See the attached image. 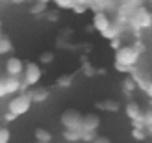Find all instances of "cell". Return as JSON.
<instances>
[{"label": "cell", "mask_w": 152, "mask_h": 143, "mask_svg": "<svg viewBox=\"0 0 152 143\" xmlns=\"http://www.w3.org/2000/svg\"><path fill=\"white\" fill-rule=\"evenodd\" d=\"M152 26V13L147 10L145 6H139L135 13L132 15L130 22H128V28L135 32V37H139V32L141 30H147Z\"/></svg>", "instance_id": "cell-1"}, {"label": "cell", "mask_w": 152, "mask_h": 143, "mask_svg": "<svg viewBox=\"0 0 152 143\" xmlns=\"http://www.w3.org/2000/svg\"><path fill=\"white\" fill-rule=\"evenodd\" d=\"M72 80H74L72 74H61V76L56 78V84H58L59 87H69V86L72 84Z\"/></svg>", "instance_id": "cell-20"}, {"label": "cell", "mask_w": 152, "mask_h": 143, "mask_svg": "<svg viewBox=\"0 0 152 143\" xmlns=\"http://www.w3.org/2000/svg\"><path fill=\"white\" fill-rule=\"evenodd\" d=\"M6 71H7V74L10 76H20L22 73H24V62H22L20 58H15V56H11L10 59L6 62Z\"/></svg>", "instance_id": "cell-9"}, {"label": "cell", "mask_w": 152, "mask_h": 143, "mask_svg": "<svg viewBox=\"0 0 152 143\" xmlns=\"http://www.w3.org/2000/svg\"><path fill=\"white\" fill-rule=\"evenodd\" d=\"M43 2H45V4H48V2H54V0H43Z\"/></svg>", "instance_id": "cell-44"}, {"label": "cell", "mask_w": 152, "mask_h": 143, "mask_svg": "<svg viewBox=\"0 0 152 143\" xmlns=\"http://www.w3.org/2000/svg\"><path fill=\"white\" fill-rule=\"evenodd\" d=\"M30 13H32V15H41V13H47V4H45V2H39V0H37L35 4L30 6Z\"/></svg>", "instance_id": "cell-21"}, {"label": "cell", "mask_w": 152, "mask_h": 143, "mask_svg": "<svg viewBox=\"0 0 152 143\" xmlns=\"http://www.w3.org/2000/svg\"><path fill=\"white\" fill-rule=\"evenodd\" d=\"M35 141L39 143H50L52 141V134L45 128H35Z\"/></svg>", "instance_id": "cell-17"}, {"label": "cell", "mask_w": 152, "mask_h": 143, "mask_svg": "<svg viewBox=\"0 0 152 143\" xmlns=\"http://www.w3.org/2000/svg\"><path fill=\"white\" fill-rule=\"evenodd\" d=\"M63 139L69 143L82 141V130H63Z\"/></svg>", "instance_id": "cell-16"}, {"label": "cell", "mask_w": 152, "mask_h": 143, "mask_svg": "<svg viewBox=\"0 0 152 143\" xmlns=\"http://www.w3.org/2000/svg\"><path fill=\"white\" fill-rule=\"evenodd\" d=\"M95 139H96V132H82V141L93 143Z\"/></svg>", "instance_id": "cell-28"}, {"label": "cell", "mask_w": 152, "mask_h": 143, "mask_svg": "<svg viewBox=\"0 0 152 143\" xmlns=\"http://www.w3.org/2000/svg\"><path fill=\"white\" fill-rule=\"evenodd\" d=\"M111 19H110V15L106 13V11H98V13H95L93 15V28L96 30V32H106L110 26H111Z\"/></svg>", "instance_id": "cell-7"}, {"label": "cell", "mask_w": 152, "mask_h": 143, "mask_svg": "<svg viewBox=\"0 0 152 143\" xmlns=\"http://www.w3.org/2000/svg\"><path fill=\"white\" fill-rule=\"evenodd\" d=\"M0 84L4 86L6 89V93L7 95H15V93H20V91H24V87H22V80L17 78V76H4V78H0Z\"/></svg>", "instance_id": "cell-6"}, {"label": "cell", "mask_w": 152, "mask_h": 143, "mask_svg": "<svg viewBox=\"0 0 152 143\" xmlns=\"http://www.w3.org/2000/svg\"><path fill=\"white\" fill-rule=\"evenodd\" d=\"M147 95L150 97V100H152V80H150V84H148V89H147Z\"/></svg>", "instance_id": "cell-38"}, {"label": "cell", "mask_w": 152, "mask_h": 143, "mask_svg": "<svg viewBox=\"0 0 152 143\" xmlns=\"http://www.w3.org/2000/svg\"><path fill=\"white\" fill-rule=\"evenodd\" d=\"M82 119L83 115L78 110L69 108L61 114V125L65 126V130H82Z\"/></svg>", "instance_id": "cell-5"}, {"label": "cell", "mask_w": 152, "mask_h": 143, "mask_svg": "<svg viewBox=\"0 0 152 143\" xmlns=\"http://www.w3.org/2000/svg\"><path fill=\"white\" fill-rule=\"evenodd\" d=\"M10 138H11L10 130H7L6 126H0V143H7V141H10Z\"/></svg>", "instance_id": "cell-26"}, {"label": "cell", "mask_w": 152, "mask_h": 143, "mask_svg": "<svg viewBox=\"0 0 152 143\" xmlns=\"http://www.w3.org/2000/svg\"><path fill=\"white\" fill-rule=\"evenodd\" d=\"M148 132H150V136H152V128H148Z\"/></svg>", "instance_id": "cell-45"}, {"label": "cell", "mask_w": 152, "mask_h": 143, "mask_svg": "<svg viewBox=\"0 0 152 143\" xmlns=\"http://www.w3.org/2000/svg\"><path fill=\"white\" fill-rule=\"evenodd\" d=\"M82 73L86 74V76H93V74H96V69L91 63H83L82 65Z\"/></svg>", "instance_id": "cell-24"}, {"label": "cell", "mask_w": 152, "mask_h": 143, "mask_svg": "<svg viewBox=\"0 0 152 143\" xmlns=\"http://www.w3.org/2000/svg\"><path fill=\"white\" fill-rule=\"evenodd\" d=\"M96 108L102 110V111H110V114H115L119 111V102L117 100H111V99H106V100H98L96 102Z\"/></svg>", "instance_id": "cell-13"}, {"label": "cell", "mask_w": 152, "mask_h": 143, "mask_svg": "<svg viewBox=\"0 0 152 143\" xmlns=\"http://www.w3.org/2000/svg\"><path fill=\"white\" fill-rule=\"evenodd\" d=\"M30 106H32V97H30V93L20 91L10 100V104H7V111H11L13 115L19 117V115H24L30 110Z\"/></svg>", "instance_id": "cell-3"}, {"label": "cell", "mask_w": 152, "mask_h": 143, "mask_svg": "<svg viewBox=\"0 0 152 143\" xmlns=\"http://www.w3.org/2000/svg\"><path fill=\"white\" fill-rule=\"evenodd\" d=\"M134 47H135V48H137V50L141 52V54H143V52H145V50H147V47H145V45H143V43H141L139 39H137V41H135V43H134Z\"/></svg>", "instance_id": "cell-32"}, {"label": "cell", "mask_w": 152, "mask_h": 143, "mask_svg": "<svg viewBox=\"0 0 152 143\" xmlns=\"http://www.w3.org/2000/svg\"><path fill=\"white\" fill-rule=\"evenodd\" d=\"M123 32L124 30L121 28L119 24H115V22H111V26L106 30V32H102V37L104 39H110V41H113V39H119L121 35H123Z\"/></svg>", "instance_id": "cell-14"}, {"label": "cell", "mask_w": 152, "mask_h": 143, "mask_svg": "<svg viewBox=\"0 0 152 143\" xmlns=\"http://www.w3.org/2000/svg\"><path fill=\"white\" fill-rule=\"evenodd\" d=\"M76 4H82V6H87V7H89L91 0H76Z\"/></svg>", "instance_id": "cell-37"}, {"label": "cell", "mask_w": 152, "mask_h": 143, "mask_svg": "<svg viewBox=\"0 0 152 143\" xmlns=\"http://www.w3.org/2000/svg\"><path fill=\"white\" fill-rule=\"evenodd\" d=\"M93 143H111V141H110V138H106V136H96V139Z\"/></svg>", "instance_id": "cell-34"}, {"label": "cell", "mask_w": 152, "mask_h": 143, "mask_svg": "<svg viewBox=\"0 0 152 143\" xmlns=\"http://www.w3.org/2000/svg\"><path fill=\"white\" fill-rule=\"evenodd\" d=\"M48 95H50V91H48L47 87H35V89L30 91L32 102H45V100L48 99Z\"/></svg>", "instance_id": "cell-15"}, {"label": "cell", "mask_w": 152, "mask_h": 143, "mask_svg": "<svg viewBox=\"0 0 152 143\" xmlns=\"http://www.w3.org/2000/svg\"><path fill=\"white\" fill-rule=\"evenodd\" d=\"M35 143H39V141H35Z\"/></svg>", "instance_id": "cell-48"}, {"label": "cell", "mask_w": 152, "mask_h": 143, "mask_svg": "<svg viewBox=\"0 0 152 143\" xmlns=\"http://www.w3.org/2000/svg\"><path fill=\"white\" fill-rule=\"evenodd\" d=\"M54 4L59 7V10H72L76 0H54Z\"/></svg>", "instance_id": "cell-23"}, {"label": "cell", "mask_w": 152, "mask_h": 143, "mask_svg": "<svg viewBox=\"0 0 152 143\" xmlns=\"http://www.w3.org/2000/svg\"><path fill=\"white\" fill-rule=\"evenodd\" d=\"M132 78H134V82H135V86L147 93L148 84H150V78L147 76V74H145V73H141V71H137V67H135V69L132 71Z\"/></svg>", "instance_id": "cell-11"}, {"label": "cell", "mask_w": 152, "mask_h": 143, "mask_svg": "<svg viewBox=\"0 0 152 143\" xmlns=\"http://www.w3.org/2000/svg\"><path fill=\"white\" fill-rule=\"evenodd\" d=\"M132 138H134V139H137V141H143V139H147V132H145V130L132 128Z\"/></svg>", "instance_id": "cell-25"}, {"label": "cell", "mask_w": 152, "mask_h": 143, "mask_svg": "<svg viewBox=\"0 0 152 143\" xmlns=\"http://www.w3.org/2000/svg\"><path fill=\"white\" fill-rule=\"evenodd\" d=\"M24 78H22V87H30V86H37L39 80L43 76V69L39 67V63L35 62H26L24 63Z\"/></svg>", "instance_id": "cell-4"}, {"label": "cell", "mask_w": 152, "mask_h": 143, "mask_svg": "<svg viewBox=\"0 0 152 143\" xmlns=\"http://www.w3.org/2000/svg\"><path fill=\"white\" fill-rule=\"evenodd\" d=\"M134 69H135V67H126V65H123V63H115V71H119V73H128V74H132Z\"/></svg>", "instance_id": "cell-30"}, {"label": "cell", "mask_w": 152, "mask_h": 143, "mask_svg": "<svg viewBox=\"0 0 152 143\" xmlns=\"http://www.w3.org/2000/svg\"><path fill=\"white\" fill-rule=\"evenodd\" d=\"M39 2H43V0H39Z\"/></svg>", "instance_id": "cell-46"}, {"label": "cell", "mask_w": 152, "mask_h": 143, "mask_svg": "<svg viewBox=\"0 0 152 143\" xmlns=\"http://www.w3.org/2000/svg\"><path fill=\"white\" fill-rule=\"evenodd\" d=\"M141 58V52L134 45H124L115 52V63H123L126 67H135Z\"/></svg>", "instance_id": "cell-2"}, {"label": "cell", "mask_w": 152, "mask_h": 143, "mask_svg": "<svg viewBox=\"0 0 152 143\" xmlns=\"http://www.w3.org/2000/svg\"><path fill=\"white\" fill-rule=\"evenodd\" d=\"M0 35H2V21H0Z\"/></svg>", "instance_id": "cell-42"}, {"label": "cell", "mask_w": 152, "mask_h": 143, "mask_svg": "<svg viewBox=\"0 0 152 143\" xmlns=\"http://www.w3.org/2000/svg\"><path fill=\"white\" fill-rule=\"evenodd\" d=\"M4 117H6V121H15V119H17V115H13L11 111H7V114H6Z\"/></svg>", "instance_id": "cell-35"}, {"label": "cell", "mask_w": 152, "mask_h": 143, "mask_svg": "<svg viewBox=\"0 0 152 143\" xmlns=\"http://www.w3.org/2000/svg\"><path fill=\"white\" fill-rule=\"evenodd\" d=\"M48 21L50 22H56L58 21V13H48Z\"/></svg>", "instance_id": "cell-36"}, {"label": "cell", "mask_w": 152, "mask_h": 143, "mask_svg": "<svg viewBox=\"0 0 152 143\" xmlns=\"http://www.w3.org/2000/svg\"><path fill=\"white\" fill-rule=\"evenodd\" d=\"M96 74H106V69H96Z\"/></svg>", "instance_id": "cell-41"}, {"label": "cell", "mask_w": 152, "mask_h": 143, "mask_svg": "<svg viewBox=\"0 0 152 143\" xmlns=\"http://www.w3.org/2000/svg\"><path fill=\"white\" fill-rule=\"evenodd\" d=\"M98 125H100V117L96 114H87L82 119V132H96Z\"/></svg>", "instance_id": "cell-10"}, {"label": "cell", "mask_w": 152, "mask_h": 143, "mask_svg": "<svg viewBox=\"0 0 152 143\" xmlns=\"http://www.w3.org/2000/svg\"><path fill=\"white\" fill-rule=\"evenodd\" d=\"M110 45H111V48H115V50H119L123 45H121V37L119 39H113V41H110Z\"/></svg>", "instance_id": "cell-33"}, {"label": "cell", "mask_w": 152, "mask_h": 143, "mask_svg": "<svg viewBox=\"0 0 152 143\" xmlns=\"http://www.w3.org/2000/svg\"><path fill=\"white\" fill-rule=\"evenodd\" d=\"M148 2H152V0H148Z\"/></svg>", "instance_id": "cell-47"}, {"label": "cell", "mask_w": 152, "mask_h": 143, "mask_svg": "<svg viewBox=\"0 0 152 143\" xmlns=\"http://www.w3.org/2000/svg\"><path fill=\"white\" fill-rule=\"evenodd\" d=\"M52 62H54V52H50V50L43 52V54L39 56V65H48Z\"/></svg>", "instance_id": "cell-22"}, {"label": "cell", "mask_w": 152, "mask_h": 143, "mask_svg": "<svg viewBox=\"0 0 152 143\" xmlns=\"http://www.w3.org/2000/svg\"><path fill=\"white\" fill-rule=\"evenodd\" d=\"M132 126H134V128H137V130H145V128H147V125H145V119H143V117L135 119V121H132Z\"/></svg>", "instance_id": "cell-29"}, {"label": "cell", "mask_w": 152, "mask_h": 143, "mask_svg": "<svg viewBox=\"0 0 152 143\" xmlns=\"http://www.w3.org/2000/svg\"><path fill=\"white\" fill-rule=\"evenodd\" d=\"M7 93H6V89H4V86L2 84H0V99H2V97H6Z\"/></svg>", "instance_id": "cell-39"}, {"label": "cell", "mask_w": 152, "mask_h": 143, "mask_svg": "<svg viewBox=\"0 0 152 143\" xmlns=\"http://www.w3.org/2000/svg\"><path fill=\"white\" fill-rule=\"evenodd\" d=\"M13 50V43L10 37H6V35H0V56L2 54H7V52H11Z\"/></svg>", "instance_id": "cell-18"}, {"label": "cell", "mask_w": 152, "mask_h": 143, "mask_svg": "<svg viewBox=\"0 0 152 143\" xmlns=\"http://www.w3.org/2000/svg\"><path fill=\"white\" fill-rule=\"evenodd\" d=\"M13 2H15V4H19V2H24V0H13Z\"/></svg>", "instance_id": "cell-43"}, {"label": "cell", "mask_w": 152, "mask_h": 143, "mask_svg": "<svg viewBox=\"0 0 152 143\" xmlns=\"http://www.w3.org/2000/svg\"><path fill=\"white\" fill-rule=\"evenodd\" d=\"M93 30H95L93 26H86V32H87V34H91V32H93Z\"/></svg>", "instance_id": "cell-40"}, {"label": "cell", "mask_w": 152, "mask_h": 143, "mask_svg": "<svg viewBox=\"0 0 152 143\" xmlns=\"http://www.w3.org/2000/svg\"><path fill=\"white\" fill-rule=\"evenodd\" d=\"M135 89H137V86H135V82H134V78H132V76H128V78H124V80H123V91H124L126 95L134 93Z\"/></svg>", "instance_id": "cell-19"}, {"label": "cell", "mask_w": 152, "mask_h": 143, "mask_svg": "<svg viewBox=\"0 0 152 143\" xmlns=\"http://www.w3.org/2000/svg\"><path fill=\"white\" fill-rule=\"evenodd\" d=\"M143 119H145L147 128H152V108H148V110L143 111Z\"/></svg>", "instance_id": "cell-27"}, {"label": "cell", "mask_w": 152, "mask_h": 143, "mask_svg": "<svg viewBox=\"0 0 152 143\" xmlns=\"http://www.w3.org/2000/svg\"><path fill=\"white\" fill-rule=\"evenodd\" d=\"M124 111H126V115H128V119H132V121H135V119H139V117H143V110H141V106L137 102H128L126 104V108H124Z\"/></svg>", "instance_id": "cell-12"}, {"label": "cell", "mask_w": 152, "mask_h": 143, "mask_svg": "<svg viewBox=\"0 0 152 143\" xmlns=\"http://www.w3.org/2000/svg\"><path fill=\"white\" fill-rule=\"evenodd\" d=\"M89 10L87 6H82V4H74V7H72V11L74 13H78V15H82V13H86Z\"/></svg>", "instance_id": "cell-31"}, {"label": "cell", "mask_w": 152, "mask_h": 143, "mask_svg": "<svg viewBox=\"0 0 152 143\" xmlns=\"http://www.w3.org/2000/svg\"><path fill=\"white\" fill-rule=\"evenodd\" d=\"M119 2L117 0H91L89 10H93L95 13L98 11H117Z\"/></svg>", "instance_id": "cell-8"}]
</instances>
